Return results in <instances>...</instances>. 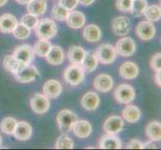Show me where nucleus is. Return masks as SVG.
<instances>
[{"label": "nucleus", "mask_w": 161, "mask_h": 150, "mask_svg": "<svg viewBox=\"0 0 161 150\" xmlns=\"http://www.w3.org/2000/svg\"><path fill=\"white\" fill-rule=\"evenodd\" d=\"M147 6V0H132V6L130 12L135 17H140V16L144 14V11H145Z\"/></svg>", "instance_id": "obj_33"}, {"label": "nucleus", "mask_w": 161, "mask_h": 150, "mask_svg": "<svg viewBox=\"0 0 161 150\" xmlns=\"http://www.w3.org/2000/svg\"><path fill=\"white\" fill-rule=\"evenodd\" d=\"M113 78L108 74H99L95 77L93 86L96 90L100 92H108L113 87Z\"/></svg>", "instance_id": "obj_15"}, {"label": "nucleus", "mask_w": 161, "mask_h": 150, "mask_svg": "<svg viewBox=\"0 0 161 150\" xmlns=\"http://www.w3.org/2000/svg\"><path fill=\"white\" fill-rule=\"evenodd\" d=\"M47 62L51 65H60L63 63L65 55L63 49L60 46H51L50 50H49L48 54L45 56Z\"/></svg>", "instance_id": "obj_21"}, {"label": "nucleus", "mask_w": 161, "mask_h": 150, "mask_svg": "<svg viewBox=\"0 0 161 150\" xmlns=\"http://www.w3.org/2000/svg\"><path fill=\"white\" fill-rule=\"evenodd\" d=\"M27 10H28L29 13L33 15H36V16L43 15L47 10L46 0H31V1L27 4Z\"/></svg>", "instance_id": "obj_27"}, {"label": "nucleus", "mask_w": 161, "mask_h": 150, "mask_svg": "<svg viewBox=\"0 0 161 150\" xmlns=\"http://www.w3.org/2000/svg\"><path fill=\"white\" fill-rule=\"evenodd\" d=\"M62 92V85L58 80H47L43 85V93L48 99H55Z\"/></svg>", "instance_id": "obj_13"}, {"label": "nucleus", "mask_w": 161, "mask_h": 150, "mask_svg": "<svg viewBox=\"0 0 161 150\" xmlns=\"http://www.w3.org/2000/svg\"><path fill=\"white\" fill-rule=\"evenodd\" d=\"M150 66L155 72L160 71V68H161V54H160V52L154 54L152 56V58L150 60Z\"/></svg>", "instance_id": "obj_39"}, {"label": "nucleus", "mask_w": 161, "mask_h": 150, "mask_svg": "<svg viewBox=\"0 0 161 150\" xmlns=\"http://www.w3.org/2000/svg\"><path fill=\"white\" fill-rule=\"evenodd\" d=\"M18 21L14 15L5 13L0 16V32L1 33H12Z\"/></svg>", "instance_id": "obj_19"}, {"label": "nucleus", "mask_w": 161, "mask_h": 150, "mask_svg": "<svg viewBox=\"0 0 161 150\" xmlns=\"http://www.w3.org/2000/svg\"><path fill=\"white\" fill-rule=\"evenodd\" d=\"M64 80L71 86H77L82 83L85 78V71L81 64L71 63L68 67H66L63 73Z\"/></svg>", "instance_id": "obj_2"}, {"label": "nucleus", "mask_w": 161, "mask_h": 150, "mask_svg": "<svg viewBox=\"0 0 161 150\" xmlns=\"http://www.w3.org/2000/svg\"><path fill=\"white\" fill-rule=\"evenodd\" d=\"M74 147V142L71 138L66 135L65 133L61 134L56 142H55V148L56 149H72Z\"/></svg>", "instance_id": "obj_34"}, {"label": "nucleus", "mask_w": 161, "mask_h": 150, "mask_svg": "<svg viewBox=\"0 0 161 150\" xmlns=\"http://www.w3.org/2000/svg\"><path fill=\"white\" fill-rule=\"evenodd\" d=\"M81 66L83 67V69H84V71L87 72V73L93 72L97 68L98 60L95 57V55H94V52H86L85 53V56L81 62Z\"/></svg>", "instance_id": "obj_28"}, {"label": "nucleus", "mask_w": 161, "mask_h": 150, "mask_svg": "<svg viewBox=\"0 0 161 150\" xmlns=\"http://www.w3.org/2000/svg\"><path fill=\"white\" fill-rule=\"evenodd\" d=\"M1 145H2V137L0 135V147H1Z\"/></svg>", "instance_id": "obj_47"}, {"label": "nucleus", "mask_w": 161, "mask_h": 150, "mask_svg": "<svg viewBox=\"0 0 161 150\" xmlns=\"http://www.w3.org/2000/svg\"><path fill=\"white\" fill-rule=\"evenodd\" d=\"M77 120H78L77 115L68 109H63L59 111L56 117V121H57L59 129L63 133L69 132Z\"/></svg>", "instance_id": "obj_4"}, {"label": "nucleus", "mask_w": 161, "mask_h": 150, "mask_svg": "<svg viewBox=\"0 0 161 150\" xmlns=\"http://www.w3.org/2000/svg\"><path fill=\"white\" fill-rule=\"evenodd\" d=\"M85 53H86V50L83 47L73 45V46H71L68 50L67 58H68L70 63L81 64L83 58H84V56H85Z\"/></svg>", "instance_id": "obj_26"}, {"label": "nucleus", "mask_w": 161, "mask_h": 150, "mask_svg": "<svg viewBox=\"0 0 161 150\" xmlns=\"http://www.w3.org/2000/svg\"><path fill=\"white\" fill-rule=\"evenodd\" d=\"M135 32L141 40L149 41L153 39L156 34V28L150 21H141L137 24Z\"/></svg>", "instance_id": "obj_9"}, {"label": "nucleus", "mask_w": 161, "mask_h": 150, "mask_svg": "<svg viewBox=\"0 0 161 150\" xmlns=\"http://www.w3.org/2000/svg\"><path fill=\"white\" fill-rule=\"evenodd\" d=\"M132 0H116V8L122 12H130Z\"/></svg>", "instance_id": "obj_38"}, {"label": "nucleus", "mask_w": 161, "mask_h": 150, "mask_svg": "<svg viewBox=\"0 0 161 150\" xmlns=\"http://www.w3.org/2000/svg\"><path fill=\"white\" fill-rule=\"evenodd\" d=\"M94 55L97 58L98 62L108 65L115 61L117 52H116V49L112 44L103 43L96 48V50L94 51Z\"/></svg>", "instance_id": "obj_3"}, {"label": "nucleus", "mask_w": 161, "mask_h": 150, "mask_svg": "<svg viewBox=\"0 0 161 150\" xmlns=\"http://www.w3.org/2000/svg\"><path fill=\"white\" fill-rule=\"evenodd\" d=\"M34 50L28 44H21L13 50V56L24 64H30L34 59Z\"/></svg>", "instance_id": "obj_11"}, {"label": "nucleus", "mask_w": 161, "mask_h": 150, "mask_svg": "<svg viewBox=\"0 0 161 150\" xmlns=\"http://www.w3.org/2000/svg\"><path fill=\"white\" fill-rule=\"evenodd\" d=\"M122 143L116 135L106 134L101 137L99 141V147L101 149H120Z\"/></svg>", "instance_id": "obj_24"}, {"label": "nucleus", "mask_w": 161, "mask_h": 150, "mask_svg": "<svg viewBox=\"0 0 161 150\" xmlns=\"http://www.w3.org/2000/svg\"><path fill=\"white\" fill-rule=\"evenodd\" d=\"M39 71L34 65L27 64L20 71L14 74V78L20 83H29L34 81L38 76H39Z\"/></svg>", "instance_id": "obj_7"}, {"label": "nucleus", "mask_w": 161, "mask_h": 150, "mask_svg": "<svg viewBox=\"0 0 161 150\" xmlns=\"http://www.w3.org/2000/svg\"><path fill=\"white\" fill-rule=\"evenodd\" d=\"M13 36L16 38V39H20V40H23L28 38L30 36V33H31V29H29L28 27L25 26L24 24L22 23H18L16 25V27L13 30Z\"/></svg>", "instance_id": "obj_35"}, {"label": "nucleus", "mask_w": 161, "mask_h": 150, "mask_svg": "<svg viewBox=\"0 0 161 150\" xmlns=\"http://www.w3.org/2000/svg\"><path fill=\"white\" fill-rule=\"evenodd\" d=\"M8 2V0H0V7L1 6H4L5 4Z\"/></svg>", "instance_id": "obj_46"}, {"label": "nucleus", "mask_w": 161, "mask_h": 150, "mask_svg": "<svg viewBox=\"0 0 161 150\" xmlns=\"http://www.w3.org/2000/svg\"><path fill=\"white\" fill-rule=\"evenodd\" d=\"M30 106L35 113L44 114L49 110L50 101H49V99L44 94L35 93L30 98Z\"/></svg>", "instance_id": "obj_6"}, {"label": "nucleus", "mask_w": 161, "mask_h": 150, "mask_svg": "<svg viewBox=\"0 0 161 150\" xmlns=\"http://www.w3.org/2000/svg\"><path fill=\"white\" fill-rule=\"evenodd\" d=\"M36 36L39 39L49 40L53 38L57 33V25L55 21L51 18H44L38 20L35 27Z\"/></svg>", "instance_id": "obj_1"}, {"label": "nucleus", "mask_w": 161, "mask_h": 150, "mask_svg": "<svg viewBox=\"0 0 161 150\" xmlns=\"http://www.w3.org/2000/svg\"><path fill=\"white\" fill-rule=\"evenodd\" d=\"M131 29V22L125 16H118L111 21V30L115 35L124 36Z\"/></svg>", "instance_id": "obj_10"}, {"label": "nucleus", "mask_w": 161, "mask_h": 150, "mask_svg": "<svg viewBox=\"0 0 161 150\" xmlns=\"http://www.w3.org/2000/svg\"><path fill=\"white\" fill-rule=\"evenodd\" d=\"M144 16L145 18L150 21V22H155L158 21L161 17V9L158 5H151V6H147L145 11H144Z\"/></svg>", "instance_id": "obj_32"}, {"label": "nucleus", "mask_w": 161, "mask_h": 150, "mask_svg": "<svg viewBox=\"0 0 161 150\" xmlns=\"http://www.w3.org/2000/svg\"><path fill=\"white\" fill-rule=\"evenodd\" d=\"M25 65L26 64L22 63L17 58H15L13 55H7V56H5L3 60V66L5 70H7L13 75L15 73H17L18 71H20Z\"/></svg>", "instance_id": "obj_23"}, {"label": "nucleus", "mask_w": 161, "mask_h": 150, "mask_svg": "<svg viewBox=\"0 0 161 150\" xmlns=\"http://www.w3.org/2000/svg\"><path fill=\"white\" fill-rule=\"evenodd\" d=\"M74 134L81 139L87 138L92 132V126L87 120H77L72 127Z\"/></svg>", "instance_id": "obj_20"}, {"label": "nucleus", "mask_w": 161, "mask_h": 150, "mask_svg": "<svg viewBox=\"0 0 161 150\" xmlns=\"http://www.w3.org/2000/svg\"><path fill=\"white\" fill-rule=\"evenodd\" d=\"M68 13H69V11L67 9L64 8L63 6H61L60 4H57L53 7L51 15L54 19L59 20V21H63L66 19V17H67Z\"/></svg>", "instance_id": "obj_36"}, {"label": "nucleus", "mask_w": 161, "mask_h": 150, "mask_svg": "<svg viewBox=\"0 0 161 150\" xmlns=\"http://www.w3.org/2000/svg\"><path fill=\"white\" fill-rule=\"evenodd\" d=\"M80 103L82 105V107L85 110L93 111V110L97 109L99 104H100V98H99L97 93L93 92V91H89L82 96Z\"/></svg>", "instance_id": "obj_18"}, {"label": "nucleus", "mask_w": 161, "mask_h": 150, "mask_svg": "<svg viewBox=\"0 0 161 150\" xmlns=\"http://www.w3.org/2000/svg\"><path fill=\"white\" fill-rule=\"evenodd\" d=\"M116 52L117 54L121 55L124 57H129L132 56L136 51V44L135 41L130 37H124L121 38L116 43Z\"/></svg>", "instance_id": "obj_8"}, {"label": "nucleus", "mask_w": 161, "mask_h": 150, "mask_svg": "<svg viewBox=\"0 0 161 150\" xmlns=\"http://www.w3.org/2000/svg\"><path fill=\"white\" fill-rule=\"evenodd\" d=\"M124 122L120 116H110L105 120L103 124V130L106 132V134L116 135L123 129Z\"/></svg>", "instance_id": "obj_12"}, {"label": "nucleus", "mask_w": 161, "mask_h": 150, "mask_svg": "<svg viewBox=\"0 0 161 150\" xmlns=\"http://www.w3.org/2000/svg\"><path fill=\"white\" fill-rule=\"evenodd\" d=\"M38 22V16L33 15L31 13L24 14L21 18V23L28 27L29 29H34Z\"/></svg>", "instance_id": "obj_37"}, {"label": "nucleus", "mask_w": 161, "mask_h": 150, "mask_svg": "<svg viewBox=\"0 0 161 150\" xmlns=\"http://www.w3.org/2000/svg\"><path fill=\"white\" fill-rule=\"evenodd\" d=\"M17 120L13 117H5L0 122V130L5 134L13 135V132L15 130V127L17 125Z\"/></svg>", "instance_id": "obj_30"}, {"label": "nucleus", "mask_w": 161, "mask_h": 150, "mask_svg": "<svg viewBox=\"0 0 161 150\" xmlns=\"http://www.w3.org/2000/svg\"><path fill=\"white\" fill-rule=\"evenodd\" d=\"M61 6H63L68 11L74 10L77 5H78V0H59V3Z\"/></svg>", "instance_id": "obj_40"}, {"label": "nucleus", "mask_w": 161, "mask_h": 150, "mask_svg": "<svg viewBox=\"0 0 161 150\" xmlns=\"http://www.w3.org/2000/svg\"><path fill=\"white\" fill-rule=\"evenodd\" d=\"M65 21L72 29H80L85 25V15L80 11L71 10L66 17Z\"/></svg>", "instance_id": "obj_17"}, {"label": "nucleus", "mask_w": 161, "mask_h": 150, "mask_svg": "<svg viewBox=\"0 0 161 150\" xmlns=\"http://www.w3.org/2000/svg\"><path fill=\"white\" fill-rule=\"evenodd\" d=\"M51 43L49 42V40L46 39H39L34 45V53H36L38 56L40 57H45L46 55L48 54L49 50L51 48Z\"/></svg>", "instance_id": "obj_31"}, {"label": "nucleus", "mask_w": 161, "mask_h": 150, "mask_svg": "<svg viewBox=\"0 0 161 150\" xmlns=\"http://www.w3.org/2000/svg\"><path fill=\"white\" fill-rule=\"evenodd\" d=\"M146 134L152 141H160L161 139V124L158 121L150 122L146 127Z\"/></svg>", "instance_id": "obj_29"}, {"label": "nucleus", "mask_w": 161, "mask_h": 150, "mask_svg": "<svg viewBox=\"0 0 161 150\" xmlns=\"http://www.w3.org/2000/svg\"><path fill=\"white\" fill-rule=\"evenodd\" d=\"M16 2L19 3V4H28L31 0H15Z\"/></svg>", "instance_id": "obj_45"}, {"label": "nucleus", "mask_w": 161, "mask_h": 150, "mask_svg": "<svg viewBox=\"0 0 161 150\" xmlns=\"http://www.w3.org/2000/svg\"><path fill=\"white\" fill-rule=\"evenodd\" d=\"M13 135L17 140L20 141L28 140L32 135V126L26 121L17 122V125L15 127Z\"/></svg>", "instance_id": "obj_16"}, {"label": "nucleus", "mask_w": 161, "mask_h": 150, "mask_svg": "<svg viewBox=\"0 0 161 150\" xmlns=\"http://www.w3.org/2000/svg\"><path fill=\"white\" fill-rule=\"evenodd\" d=\"M143 148H157L156 147V144H155L152 140L150 141H148L146 143H143Z\"/></svg>", "instance_id": "obj_42"}, {"label": "nucleus", "mask_w": 161, "mask_h": 150, "mask_svg": "<svg viewBox=\"0 0 161 150\" xmlns=\"http://www.w3.org/2000/svg\"><path fill=\"white\" fill-rule=\"evenodd\" d=\"M122 117L129 123H136L141 118V110L135 105H127L122 111Z\"/></svg>", "instance_id": "obj_22"}, {"label": "nucleus", "mask_w": 161, "mask_h": 150, "mask_svg": "<svg viewBox=\"0 0 161 150\" xmlns=\"http://www.w3.org/2000/svg\"><path fill=\"white\" fill-rule=\"evenodd\" d=\"M101 30L95 24H89L85 26L83 30V37L88 42H97L101 39Z\"/></svg>", "instance_id": "obj_25"}, {"label": "nucleus", "mask_w": 161, "mask_h": 150, "mask_svg": "<svg viewBox=\"0 0 161 150\" xmlns=\"http://www.w3.org/2000/svg\"><path fill=\"white\" fill-rule=\"evenodd\" d=\"M160 71L159 72H156L155 73V76H154V79H155V82H156V84H157V86L158 87H160L161 86V79H160Z\"/></svg>", "instance_id": "obj_44"}, {"label": "nucleus", "mask_w": 161, "mask_h": 150, "mask_svg": "<svg viewBox=\"0 0 161 150\" xmlns=\"http://www.w3.org/2000/svg\"><path fill=\"white\" fill-rule=\"evenodd\" d=\"M119 74L122 78L127 80H132L136 78L138 74H139V68H138L136 63L132 62V61H126V62L120 65Z\"/></svg>", "instance_id": "obj_14"}, {"label": "nucleus", "mask_w": 161, "mask_h": 150, "mask_svg": "<svg viewBox=\"0 0 161 150\" xmlns=\"http://www.w3.org/2000/svg\"><path fill=\"white\" fill-rule=\"evenodd\" d=\"M114 98L121 104H129L135 98V90L129 84H120L114 91Z\"/></svg>", "instance_id": "obj_5"}, {"label": "nucleus", "mask_w": 161, "mask_h": 150, "mask_svg": "<svg viewBox=\"0 0 161 150\" xmlns=\"http://www.w3.org/2000/svg\"><path fill=\"white\" fill-rule=\"evenodd\" d=\"M127 149H143V143L138 139L130 140L126 145Z\"/></svg>", "instance_id": "obj_41"}, {"label": "nucleus", "mask_w": 161, "mask_h": 150, "mask_svg": "<svg viewBox=\"0 0 161 150\" xmlns=\"http://www.w3.org/2000/svg\"><path fill=\"white\" fill-rule=\"evenodd\" d=\"M95 0H78V3L81 5H84V6H89Z\"/></svg>", "instance_id": "obj_43"}]
</instances>
